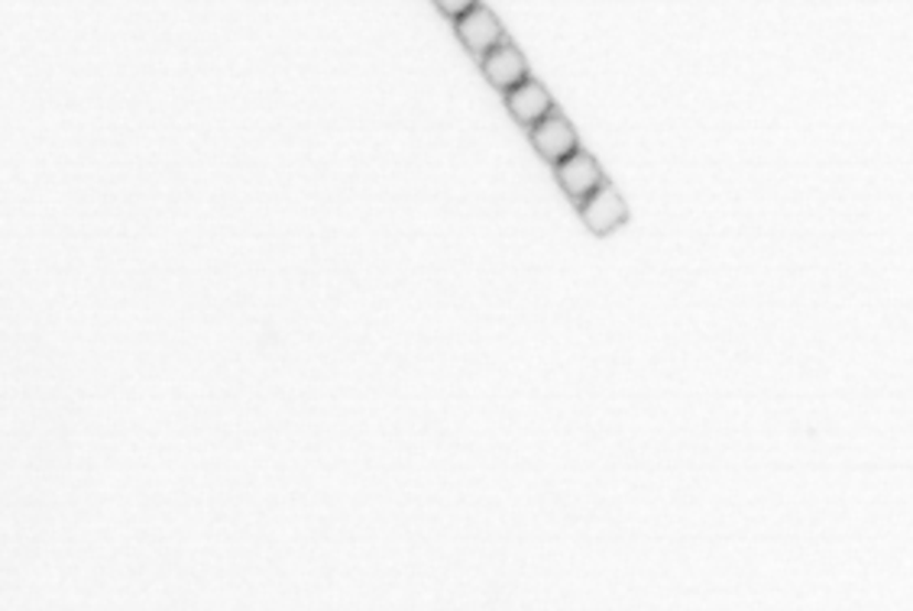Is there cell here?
Returning a JSON list of instances; mask_svg holds the SVG:
<instances>
[{"mask_svg":"<svg viewBox=\"0 0 913 611\" xmlns=\"http://www.w3.org/2000/svg\"><path fill=\"white\" fill-rule=\"evenodd\" d=\"M580 214H583V221H586V227H590L593 234H613L616 227H623L625 224L628 207H625L623 197L603 182L593 194L583 197V211H580Z\"/></svg>","mask_w":913,"mask_h":611,"instance_id":"cell-1","label":"cell"},{"mask_svg":"<svg viewBox=\"0 0 913 611\" xmlns=\"http://www.w3.org/2000/svg\"><path fill=\"white\" fill-rule=\"evenodd\" d=\"M531 140H534V149L544 159H551V162H561L571 152H577V133H574V127L564 117H551L548 114L544 120H538L534 130H531Z\"/></svg>","mask_w":913,"mask_h":611,"instance_id":"cell-2","label":"cell"},{"mask_svg":"<svg viewBox=\"0 0 913 611\" xmlns=\"http://www.w3.org/2000/svg\"><path fill=\"white\" fill-rule=\"evenodd\" d=\"M457 33H460V40L467 43V49H474V52H480V55H486L489 49H496L499 43H502V26H499V20L486 10V7H474V10H467L464 17H457Z\"/></svg>","mask_w":913,"mask_h":611,"instance_id":"cell-3","label":"cell"},{"mask_svg":"<svg viewBox=\"0 0 913 611\" xmlns=\"http://www.w3.org/2000/svg\"><path fill=\"white\" fill-rule=\"evenodd\" d=\"M482 68H486V78L502 92H509V88H516L529 78V65H525L522 52L512 46L489 49L482 55Z\"/></svg>","mask_w":913,"mask_h":611,"instance_id":"cell-4","label":"cell"},{"mask_svg":"<svg viewBox=\"0 0 913 611\" xmlns=\"http://www.w3.org/2000/svg\"><path fill=\"white\" fill-rule=\"evenodd\" d=\"M558 179H561L564 191H567L571 197H580V201L603 185V172H599L596 159L586 156V152H571L567 159H561Z\"/></svg>","mask_w":913,"mask_h":611,"instance_id":"cell-5","label":"cell"},{"mask_svg":"<svg viewBox=\"0 0 913 611\" xmlns=\"http://www.w3.org/2000/svg\"><path fill=\"white\" fill-rule=\"evenodd\" d=\"M509 110L522 120V124H538L551 114V95L538 85V82H522L516 88H509Z\"/></svg>","mask_w":913,"mask_h":611,"instance_id":"cell-6","label":"cell"},{"mask_svg":"<svg viewBox=\"0 0 913 611\" xmlns=\"http://www.w3.org/2000/svg\"><path fill=\"white\" fill-rule=\"evenodd\" d=\"M437 7H440L444 13H450V17H464L467 10L477 7V0H437Z\"/></svg>","mask_w":913,"mask_h":611,"instance_id":"cell-7","label":"cell"}]
</instances>
